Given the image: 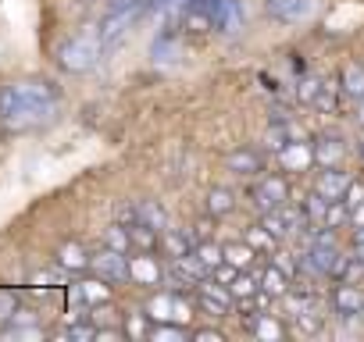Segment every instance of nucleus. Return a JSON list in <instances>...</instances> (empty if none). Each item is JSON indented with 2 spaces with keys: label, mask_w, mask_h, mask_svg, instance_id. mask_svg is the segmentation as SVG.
Returning <instances> with one entry per match:
<instances>
[{
  "label": "nucleus",
  "mask_w": 364,
  "mask_h": 342,
  "mask_svg": "<svg viewBox=\"0 0 364 342\" xmlns=\"http://www.w3.org/2000/svg\"><path fill=\"white\" fill-rule=\"evenodd\" d=\"M125 228H129V239H132V246L139 253H150L154 246H161V228H154L146 221H129Z\"/></svg>",
  "instance_id": "6ab92c4d"
},
{
  "label": "nucleus",
  "mask_w": 364,
  "mask_h": 342,
  "mask_svg": "<svg viewBox=\"0 0 364 342\" xmlns=\"http://www.w3.org/2000/svg\"><path fill=\"white\" fill-rule=\"evenodd\" d=\"M254 257H257V250H254L250 243H225V260H229L232 267H240V271H250Z\"/></svg>",
  "instance_id": "bb28decb"
},
{
  "label": "nucleus",
  "mask_w": 364,
  "mask_h": 342,
  "mask_svg": "<svg viewBox=\"0 0 364 342\" xmlns=\"http://www.w3.org/2000/svg\"><path fill=\"white\" fill-rule=\"evenodd\" d=\"M293 321H296V331H304V335H318V331H321V314H318L314 299H311L304 310H296Z\"/></svg>",
  "instance_id": "473e14b6"
},
{
  "label": "nucleus",
  "mask_w": 364,
  "mask_h": 342,
  "mask_svg": "<svg viewBox=\"0 0 364 342\" xmlns=\"http://www.w3.org/2000/svg\"><path fill=\"white\" fill-rule=\"evenodd\" d=\"M107 246H114V250H122V253H125V250L132 246V239H129V228H125V225H114V228L107 232Z\"/></svg>",
  "instance_id": "a19ab883"
},
{
  "label": "nucleus",
  "mask_w": 364,
  "mask_h": 342,
  "mask_svg": "<svg viewBox=\"0 0 364 342\" xmlns=\"http://www.w3.org/2000/svg\"><path fill=\"white\" fill-rule=\"evenodd\" d=\"M211 271L200 264V257L197 253H186V257H175L168 267H164V278L175 285V289H197L204 278H208Z\"/></svg>",
  "instance_id": "7ed1b4c3"
},
{
  "label": "nucleus",
  "mask_w": 364,
  "mask_h": 342,
  "mask_svg": "<svg viewBox=\"0 0 364 342\" xmlns=\"http://www.w3.org/2000/svg\"><path fill=\"white\" fill-rule=\"evenodd\" d=\"M193 342H225V335L218 328H197L193 331Z\"/></svg>",
  "instance_id": "c03bdc74"
},
{
  "label": "nucleus",
  "mask_w": 364,
  "mask_h": 342,
  "mask_svg": "<svg viewBox=\"0 0 364 342\" xmlns=\"http://www.w3.org/2000/svg\"><path fill=\"white\" fill-rule=\"evenodd\" d=\"M339 82H343L339 89H343L346 96H353V100H364V68H360V65H346Z\"/></svg>",
  "instance_id": "c85d7f7f"
},
{
  "label": "nucleus",
  "mask_w": 364,
  "mask_h": 342,
  "mask_svg": "<svg viewBox=\"0 0 364 342\" xmlns=\"http://www.w3.org/2000/svg\"><path fill=\"white\" fill-rule=\"evenodd\" d=\"M182 29L186 33H215V22H211V11L204 0H186L182 4Z\"/></svg>",
  "instance_id": "f8f14e48"
},
{
  "label": "nucleus",
  "mask_w": 364,
  "mask_h": 342,
  "mask_svg": "<svg viewBox=\"0 0 364 342\" xmlns=\"http://www.w3.org/2000/svg\"><path fill=\"white\" fill-rule=\"evenodd\" d=\"M161 250H164V257H168V260H175V257H186V253H193V239H190L186 232L164 228V232H161Z\"/></svg>",
  "instance_id": "412c9836"
},
{
  "label": "nucleus",
  "mask_w": 364,
  "mask_h": 342,
  "mask_svg": "<svg viewBox=\"0 0 364 342\" xmlns=\"http://www.w3.org/2000/svg\"><path fill=\"white\" fill-rule=\"evenodd\" d=\"M229 289H232V296H236V299H243V303H250V299H254V296L261 292V278H254V275H247V271H240V275L232 278V285H229Z\"/></svg>",
  "instance_id": "2f4dec72"
},
{
  "label": "nucleus",
  "mask_w": 364,
  "mask_h": 342,
  "mask_svg": "<svg viewBox=\"0 0 364 342\" xmlns=\"http://www.w3.org/2000/svg\"><path fill=\"white\" fill-rule=\"evenodd\" d=\"M311 8H314V0H264V11L275 22H300L311 15Z\"/></svg>",
  "instance_id": "9b49d317"
},
{
  "label": "nucleus",
  "mask_w": 364,
  "mask_h": 342,
  "mask_svg": "<svg viewBox=\"0 0 364 342\" xmlns=\"http://www.w3.org/2000/svg\"><path fill=\"white\" fill-rule=\"evenodd\" d=\"M79 292H82V299H86V303H93V307H97V303H107V299H111V282L97 275V278L79 282Z\"/></svg>",
  "instance_id": "a878e982"
},
{
  "label": "nucleus",
  "mask_w": 364,
  "mask_h": 342,
  "mask_svg": "<svg viewBox=\"0 0 364 342\" xmlns=\"http://www.w3.org/2000/svg\"><path fill=\"white\" fill-rule=\"evenodd\" d=\"M146 317L150 321H175V292H161L146 303Z\"/></svg>",
  "instance_id": "cd10ccee"
},
{
  "label": "nucleus",
  "mask_w": 364,
  "mask_h": 342,
  "mask_svg": "<svg viewBox=\"0 0 364 342\" xmlns=\"http://www.w3.org/2000/svg\"><path fill=\"white\" fill-rule=\"evenodd\" d=\"M97 338L100 342H122V338H129V331L125 328H97Z\"/></svg>",
  "instance_id": "37998d69"
},
{
  "label": "nucleus",
  "mask_w": 364,
  "mask_h": 342,
  "mask_svg": "<svg viewBox=\"0 0 364 342\" xmlns=\"http://www.w3.org/2000/svg\"><path fill=\"white\" fill-rule=\"evenodd\" d=\"M272 257H275V260H272V264H275V267H282V271H286V275H293V271H296V264H293V260H289V253H272Z\"/></svg>",
  "instance_id": "49530a36"
},
{
  "label": "nucleus",
  "mask_w": 364,
  "mask_h": 342,
  "mask_svg": "<svg viewBox=\"0 0 364 342\" xmlns=\"http://www.w3.org/2000/svg\"><path fill=\"white\" fill-rule=\"evenodd\" d=\"M250 200H254V207L264 214V211H275V207H282V204H289V186H286V179H279V175H264V179H257V186L250 189Z\"/></svg>",
  "instance_id": "39448f33"
},
{
  "label": "nucleus",
  "mask_w": 364,
  "mask_h": 342,
  "mask_svg": "<svg viewBox=\"0 0 364 342\" xmlns=\"http://www.w3.org/2000/svg\"><path fill=\"white\" fill-rule=\"evenodd\" d=\"M50 338H61V342H86V338H97V324H65V328L50 331Z\"/></svg>",
  "instance_id": "72a5a7b5"
},
{
  "label": "nucleus",
  "mask_w": 364,
  "mask_h": 342,
  "mask_svg": "<svg viewBox=\"0 0 364 342\" xmlns=\"http://www.w3.org/2000/svg\"><path fill=\"white\" fill-rule=\"evenodd\" d=\"M360 121H364V111H360Z\"/></svg>",
  "instance_id": "8fccbe9b"
},
{
  "label": "nucleus",
  "mask_w": 364,
  "mask_h": 342,
  "mask_svg": "<svg viewBox=\"0 0 364 342\" xmlns=\"http://www.w3.org/2000/svg\"><path fill=\"white\" fill-rule=\"evenodd\" d=\"M346 207H357V204H364V182H350V189H346Z\"/></svg>",
  "instance_id": "a18cd8bd"
},
{
  "label": "nucleus",
  "mask_w": 364,
  "mask_h": 342,
  "mask_svg": "<svg viewBox=\"0 0 364 342\" xmlns=\"http://www.w3.org/2000/svg\"><path fill=\"white\" fill-rule=\"evenodd\" d=\"M247 243L254 246V250H275V236L264 228V225H257V228H250L247 232Z\"/></svg>",
  "instance_id": "e433bc0d"
},
{
  "label": "nucleus",
  "mask_w": 364,
  "mask_h": 342,
  "mask_svg": "<svg viewBox=\"0 0 364 342\" xmlns=\"http://www.w3.org/2000/svg\"><path fill=\"white\" fill-rule=\"evenodd\" d=\"M328 204L332 200H325L318 189L307 197V204H304V214H307V221H318V225H325V214H328Z\"/></svg>",
  "instance_id": "f704fd0d"
},
{
  "label": "nucleus",
  "mask_w": 364,
  "mask_h": 342,
  "mask_svg": "<svg viewBox=\"0 0 364 342\" xmlns=\"http://www.w3.org/2000/svg\"><path fill=\"white\" fill-rule=\"evenodd\" d=\"M343 153H346V146H343L339 136H321V139L314 143V160H318L321 167H339Z\"/></svg>",
  "instance_id": "f3484780"
},
{
  "label": "nucleus",
  "mask_w": 364,
  "mask_h": 342,
  "mask_svg": "<svg viewBox=\"0 0 364 342\" xmlns=\"http://www.w3.org/2000/svg\"><path fill=\"white\" fill-rule=\"evenodd\" d=\"M346 221H350L346 200H332V204H328V214H325V228H339V225H346Z\"/></svg>",
  "instance_id": "c9c22d12"
},
{
  "label": "nucleus",
  "mask_w": 364,
  "mask_h": 342,
  "mask_svg": "<svg viewBox=\"0 0 364 342\" xmlns=\"http://www.w3.org/2000/svg\"><path fill=\"white\" fill-rule=\"evenodd\" d=\"M318 89H321V79L304 75V79H300V86H296V96H300L304 104H314V100H318Z\"/></svg>",
  "instance_id": "58836bf2"
},
{
  "label": "nucleus",
  "mask_w": 364,
  "mask_h": 342,
  "mask_svg": "<svg viewBox=\"0 0 364 342\" xmlns=\"http://www.w3.org/2000/svg\"><path fill=\"white\" fill-rule=\"evenodd\" d=\"M90 267H93V275L107 278L111 285H122V282H129V278H132V271H129V257H125L122 250H114V246H107V250L93 253Z\"/></svg>",
  "instance_id": "20e7f679"
},
{
  "label": "nucleus",
  "mask_w": 364,
  "mask_h": 342,
  "mask_svg": "<svg viewBox=\"0 0 364 342\" xmlns=\"http://www.w3.org/2000/svg\"><path fill=\"white\" fill-rule=\"evenodd\" d=\"M150 317L146 314H139V317H132V321H125V331L132 335V338H146V331H150V324H146Z\"/></svg>",
  "instance_id": "79ce46f5"
},
{
  "label": "nucleus",
  "mask_w": 364,
  "mask_h": 342,
  "mask_svg": "<svg viewBox=\"0 0 364 342\" xmlns=\"http://www.w3.org/2000/svg\"><path fill=\"white\" fill-rule=\"evenodd\" d=\"M247 328L257 335V338H268V342H279L286 335V328L272 317V314H247Z\"/></svg>",
  "instance_id": "aec40b11"
},
{
  "label": "nucleus",
  "mask_w": 364,
  "mask_h": 342,
  "mask_svg": "<svg viewBox=\"0 0 364 342\" xmlns=\"http://www.w3.org/2000/svg\"><path fill=\"white\" fill-rule=\"evenodd\" d=\"M332 310H336L339 317H357V314H364V289L353 285V282L336 285V289H332Z\"/></svg>",
  "instance_id": "1a4fd4ad"
},
{
  "label": "nucleus",
  "mask_w": 364,
  "mask_h": 342,
  "mask_svg": "<svg viewBox=\"0 0 364 342\" xmlns=\"http://www.w3.org/2000/svg\"><path fill=\"white\" fill-rule=\"evenodd\" d=\"M314 107H318V111H332V107H336V82H321Z\"/></svg>",
  "instance_id": "ea45409f"
},
{
  "label": "nucleus",
  "mask_w": 364,
  "mask_h": 342,
  "mask_svg": "<svg viewBox=\"0 0 364 342\" xmlns=\"http://www.w3.org/2000/svg\"><path fill=\"white\" fill-rule=\"evenodd\" d=\"M261 289L272 296V299H282L286 292H289V275L282 271V267H275V264H268V271L261 275Z\"/></svg>",
  "instance_id": "5701e85b"
},
{
  "label": "nucleus",
  "mask_w": 364,
  "mask_h": 342,
  "mask_svg": "<svg viewBox=\"0 0 364 342\" xmlns=\"http://www.w3.org/2000/svg\"><path fill=\"white\" fill-rule=\"evenodd\" d=\"M100 50H104L100 29H86V33H79L75 40H68L58 57H61V68H65V72H90V68L100 61Z\"/></svg>",
  "instance_id": "f03ea898"
},
{
  "label": "nucleus",
  "mask_w": 364,
  "mask_h": 342,
  "mask_svg": "<svg viewBox=\"0 0 364 342\" xmlns=\"http://www.w3.org/2000/svg\"><path fill=\"white\" fill-rule=\"evenodd\" d=\"M264 139H268L272 150H282V146H289L293 139H300V128H296L289 118H275V121L268 125V136H264Z\"/></svg>",
  "instance_id": "4be33fe9"
},
{
  "label": "nucleus",
  "mask_w": 364,
  "mask_h": 342,
  "mask_svg": "<svg viewBox=\"0 0 364 342\" xmlns=\"http://www.w3.org/2000/svg\"><path fill=\"white\" fill-rule=\"evenodd\" d=\"M261 225H264L275 239H282V236H293L296 228H304V225H307V214H304V207L282 204V207H275V211H264V214H261Z\"/></svg>",
  "instance_id": "423d86ee"
},
{
  "label": "nucleus",
  "mask_w": 364,
  "mask_h": 342,
  "mask_svg": "<svg viewBox=\"0 0 364 342\" xmlns=\"http://www.w3.org/2000/svg\"><path fill=\"white\" fill-rule=\"evenodd\" d=\"M143 8H146V4L111 8V11H107V18L100 22V40H104V47H107V43H114V40H118V36H122V33H125V29L136 22V18H139V11H143Z\"/></svg>",
  "instance_id": "6e6552de"
},
{
  "label": "nucleus",
  "mask_w": 364,
  "mask_h": 342,
  "mask_svg": "<svg viewBox=\"0 0 364 342\" xmlns=\"http://www.w3.org/2000/svg\"><path fill=\"white\" fill-rule=\"evenodd\" d=\"M211 236V221L204 218V221H197V239H208Z\"/></svg>",
  "instance_id": "09e8293b"
},
{
  "label": "nucleus",
  "mask_w": 364,
  "mask_h": 342,
  "mask_svg": "<svg viewBox=\"0 0 364 342\" xmlns=\"http://www.w3.org/2000/svg\"><path fill=\"white\" fill-rule=\"evenodd\" d=\"M150 57H154V65H175L182 57V40L175 33H161L150 47Z\"/></svg>",
  "instance_id": "dca6fc26"
},
{
  "label": "nucleus",
  "mask_w": 364,
  "mask_h": 342,
  "mask_svg": "<svg viewBox=\"0 0 364 342\" xmlns=\"http://www.w3.org/2000/svg\"><path fill=\"white\" fill-rule=\"evenodd\" d=\"M208 11H211V22H215V33H240L243 29V8L236 4V0H204Z\"/></svg>",
  "instance_id": "0eeeda50"
},
{
  "label": "nucleus",
  "mask_w": 364,
  "mask_h": 342,
  "mask_svg": "<svg viewBox=\"0 0 364 342\" xmlns=\"http://www.w3.org/2000/svg\"><path fill=\"white\" fill-rule=\"evenodd\" d=\"M129 271H132V282H139V285H157L161 278H164V267L154 260V257H132L129 260Z\"/></svg>",
  "instance_id": "a211bd4d"
},
{
  "label": "nucleus",
  "mask_w": 364,
  "mask_h": 342,
  "mask_svg": "<svg viewBox=\"0 0 364 342\" xmlns=\"http://www.w3.org/2000/svg\"><path fill=\"white\" fill-rule=\"evenodd\" d=\"M193 253L200 257V264H204L208 271H215V267H222V264H225V246H218V243L200 239V243L193 246Z\"/></svg>",
  "instance_id": "7c9ffc66"
},
{
  "label": "nucleus",
  "mask_w": 364,
  "mask_h": 342,
  "mask_svg": "<svg viewBox=\"0 0 364 342\" xmlns=\"http://www.w3.org/2000/svg\"><path fill=\"white\" fill-rule=\"evenodd\" d=\"M146 338L150 342H186V328L178 321H157V324H150Z\"/></svg>",
  "instance_id": "393cba45"
},
{
  "label": "nucleus",
  "mask_w": 364,
  "mask_h": 342,
  "mask_svg": "<svg viewBox=\"0 0 364 342\" xmlns=\"http://www.w3.org/2000/svg\"><path fill=\"white\" fill-rule=\"evenodd\" d=\"M58 86L50 82H11L0 89V121L8 125H33L54 114Z\"/></svg>",
  "instance_id": "f257e3e1"
},
{
  "label": "nucleus",
  "mask_w": 364,
  "mask_h": 342,
  "mask_svg": "<svg viewBox=\"0 0 364 342\" xmlns=\"http://www.w3.org/2000/svg\"><path fill=\"white\" fill-rule=\"evenodd\" d=\"M279 160H282L286 171H304V167L314 160V146H307L304 139H293L289 146L279 150Z\"/></svg>",
  "instance_id": "2eb2a0df"
},
{
  "label": "nucleus",
  "mask_w": 364,
  "mask_h": 342,
  "mask_svg": "<svg viewBox=\"0 0 364 342\" xmlns=\"http://www.w3.org/2000/svg\"><path fill=\"white\" fill-rule=\"evenodd\" d=\"M65 278H68V267H61V264H58V271H36L29 282H33L36 289H43V285H61Z\"/></svg>",
  "instance_id": "4c0bfd02"
},
{
  "label": "nucleus",
  "mask_w": 364,
  "mask_h": 342,
  "mask_svg": "<svg viewBox=\"0 0 364 342\" xmlns=\"http://www.w3.org/2000/svg\"><path fill=\"white\" fill-rule=\"evenodd\" d=\"M90 260H93V257H86V250H82L79 243H65V246L58 250V264L68 267V271H86Z\"/></svg>",
  "instance_id": "b1692460"
},
{
  "label": "nucleus",
  "mask_w": 364,
  "mask_h": 342,
  "mask_svg": "<svg viewBox=\"0 0 364 342\" xmlns=\"http://www.w3.org/2000/svg\"><path fill=\"white\" fill-rule=\"evenodd\" d=\"M350 175L346 171H339V167H325L321 175H318V182H314V189L325 197V200H343L346 197V189H350Z\"/></svg>",
  "instance_id": "ddd939ff"
},
{
  "label": "nucleus",
  "mask_w": 364,
  "mask_h": 342,
  "mask_svg": "<svg viewBox=\"0 0 364 342\" xmlns=\"http://www.w3.org/2000/svg\"><path fill=\"white\" fill-rule=\"evenodd\" d=\"M122 221H146V225H154L161 232L168 228V214H164V207L157 200H139L132 207H122Z\"/></svg>",
  "instance_id": "9d476101"
},
{
  "label": "nucleus",
  "mask_w": 364,
  "mask_h": 342,
  "mask_svg": "<svg viewBox=\"0 0 364 342\" xmlns=\"http://www.w3.org/2000/svg\"><path fill=\"white\" fill-rule=\"evenodd\" d=\"M225 164H229V171H236V175H247V179H254V175H261L264 171V160H261V153L257 150H232L229 157H225Z\"/></svg>",
  "instance_id": "4468645a"
},
{
  "label": "nucleus",
  "mask_w": 364,
  "mask_h": 342,
  "mask_svg": "<svg viewBox=\"0 0 364 342\" xmlns=\"http://www.w3.org/2000/svg\"><path fill=\"white\" fill-rule=\"evenodd\" d=\"M350 225H353V228H360V225H364V204L350 207Z\"/></svg>",
  "instance_id": "de8ad7c7"
},
{
  "label": "nucleus",
  "mask_w": 364,
  "mask_h": 342,
  "mask_svg": "<svg viewBox=\"0 0 364 342\" xmlns=\"http://www.w3.org/2000/svg\"><path fill=\"white\" fill-rule=\"evenodd\" d=\"M232 207H236V197H232V189H225V186H215V189L208 193V211H211L215 218H222V214H232Z\"/></svg>",
  "instance_id": "c756f323"
}]
</instances>
